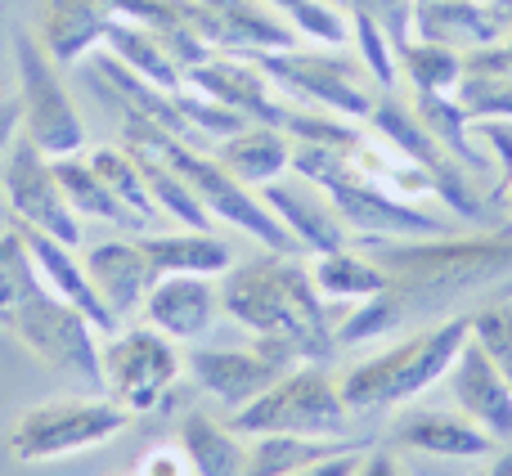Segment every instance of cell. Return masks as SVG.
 Instances as JSON below:
<instances>
[{
    "mask_svg": "<svg viewBox=\"0 0 512 476\" xmlns=\"http://www.w3.org/2000/svg\"><path fill=\"white\" fill-rule=\"evenodd\" d=\"M355 247L387 270V292L405 328L512 274V225L477 238H355Z\"/></svg>",
    "mask_w": 512,
    "mask_h": 476,
    "instance_id": "1",
    "label": "cell"
},
{
    "mask_svg": "<svg viewBox=\"0 0 512 476\" xmlns=\"http://www.w3.org/2000/svg\"><path fill=\"white\" fill-rule=\"evenodd\" d=\"M221 310L252 337L283 346L297 364H328L337 351L328 301L310 279V261L270 252L221 274Z\"/></svg>",
    "mask_w": 512,
    "mask_h": 476,
    "instance_id": "2",
    "label": "cell"
},
{
    "mask_svg": "<svg viewBox=\"0 0 512 476\" xmlns=\"http://www.w3.org/2000/svg\"><path fill=\"white\" fill-rule=\"evenodd\" d=\"M0 328L14 333V342H23L54 373L104 387L99 373L104 333L63 297H54L18 230H0Z\"/></svg>",
    "mask_w": 512,
    "mask_h": 476,
    "instance_id": "3",
    "label": "cell"
},
{
    "mask_svg": "<svg viewBox=\"0 0 512 476\" xmlns=\"http://www.w3.org/2000/svg\"><path fill=\"white\" fill-rule=\"evenodd\" d=\"M472 337L468 315H445L441 324L418 328L414 337L387 346V351L369 355L364 364H355L337 387L351 414H382L396 409L405 400H414L418 391L436 387L445 378V369L454 364V355L463 351V342Z\"/></svg>",
    "mask_w": 512,
    "mask_h": 476,
    "instance_id": "4",
    "label": "cell"
},
{
    "mask_svg": "<svg viewBox=\"0 0 512 476\" xmlns=\"http://www.w3.org/2000/svg\"><path fill=\"white\" fill-rule=\"evenodd\" d=\"M292 171L324 189L351 238H441V234H450L441 216L423 212V207L405 203V198L387 194L382 185L364 180L346 162V149L292 140Z\"/></svg>",
    "mask_w": 512,
    "mask_h": 476,
    "instance_id": "5",
    "label": "cell"
},
{
    "mask_svg": "<svg viewBox=\"0 0 512 476\" xmlns=\"http://www.w3.org/2000/svg\"><path fill=\"white\" fill-rule=\"evenodd\" d=\"M346 423L351 409L328 364H297L230 418L239 436H346Z\"/></svg>",
    "mask_w": 512,
    "mask_h": 476,
    "instance_id": "6",
    "label": "cell"
},
{
    "mask_svg": "<svg viewBox=\"0 0 512 476\" xmlns=\"http://www.w3.org/2000/svg\"><path fill=\"white\" fill-rule=\"evenodd\" d=\"M342 45H324V50H270L252 54L256 68L270 77L279 95L297 99V104L324 108V113L342 117V122H369L373 113V77L364 72L360 59L337 54Z\"/></svg>",
    "mask_w": 512,
    "mask_h": 476,
    "instance_id": "7",
    "label": "cell"
},
{
    "mask_svg": "<svg viewBox=\"0 0 512 476\" xmlns=\"http://www.w3.org/2000/svg\"><path fill=\"white\" fill-rule=\"evenodd\" d=\"M131 427V409L117 400H45L32 405L9 432V459L14 463H50L81 450H99Z\"/></svg>",
    "mask_w": 512,
    "mask_h": 476,
    "instance_id": "8",
    "label": "cell"
},
{
    "mask_svg": "<svg viewBox=\"0 0 512 476\" xmlns=\"http://www.w3.org/2000/svg\"><path fill=\"white\" fill-rule=\"evenodd\" d=\"M14 59H18V113H23V135L45 153V158H68L86 149V122L72 104L68 86L59 77V63L45 54V45L32 32H14Z\"/></svg>",
    "mask_w": 512,
    "mask_h": 476,
    "instance_id": "9",
    "label": "cell"
},
{
    "mask_svg": "<svg viewBox=\"0 0 512 476\" xmlns=\"http://www.w3.org/2000/svg\"><path fill=\"white\" fill-rule=\"evenodd\" d=\"M369 126L391 144V149H400L418 171H423L427 185H432V194L441 198L450 212H459V221L495 225V207H490V198L468 185V171L459 167V158H450V153L436 144V135L418 122L414 108H405L400 99L382 95V99H373Z\"/></svg>",
    "mask_w": 512,
    "mask_h": 476,
    "instance_id": "10",
    "label": "cell"
},
{
    "mask_svg": "<svg viewBox=\"0 0 512 476\" xmlns=\"http://www.w3.org/2000/svg\"><path fill=\"white\" fill-rule=\"evenodd\" d=\"M180 369H185V360H180L176 342L153 324L117 328L99 346V373H104L108 400H117L131 414L158 409L180 382Z\"/></svg>",
    "mask_w": 512,
    "mask_h": 476,
    "instance_id": "11",
    "label": "cell"
},
{
    "mask_svg": "<svg viewBox=\"0 0 512 476\" xmlns=\"http://www.w3.org/2000/svg\"><path fill=\"white\" fill-rule=\"evenodd\" d=\"M0 189H5V203L23 230H41L68 247L81 243V216L63 198L50 158L27 135H14L5 158H0Z\"/></svg>",
    "mask_w": 512,
    "mask_h": 476,
    "instance_id": "12",
    "label": "cell"
},
{
    "mask_svg": "<svg viewBox=\"0 0 512 476\" xmlns=\"http://www.w3.org/2000/svg\"><path fill=\"white\" fill-rule=\"evenodd\" d=\"M288 369H297V360H292L283 346L265 342V337H252V346H230V351L216 346V351L189 355L194 382L207 391V396L221 400L225 409L252 405V400L261 396L265 387H274Z\"/></svg>",
    "mask_w": 512,
    "mask_h": 476,
    "instance_id": "13",
    "label": "cell"
},
{
    "mask_svg": "<svg viewBox=\"0 0 512 476\" xmlns=\"http://www.w3.org/2000/svg\"><path fill=\"white\" fill-rule=\"evenodd\" d=\"M185 86L203 90L207 99L243 113L248 122L279 126V131L292 117V104H283V95L270 86V77L256 68V59H243V54H212V59L194 63V68L185 72Z\"/></svg>",
    "mask_w": 512,
    "mask_h": 476,
    "instance_id": "14",
    "label": "cell"
},
{
    "mask_svg": "<svg viewBox=\"0 0 512 476\" xmlns=\"http://www.w3.org/2000/svg\"><path fill=\"white\" fill-rule=\"evenodd\" d=\"M256 194H261V203L279 216V225L292 234V243H297L301 252L319 256V252H337V247L351 243V234H346L337 207L328 203V194L315 185V180L288 171V176L261 185Z\"/></svg>",
    "mask_w": 512,
    "mask_h": 476,
    "instance_id": "15",
    "label": "cell"
},
{
    "mask_svg": "<svg viewBox=\"0 0 512 476\" xmlns=\"http://www.w3.org/2000/svg\"><path fill=\"white\" fill-rule=\"evenodd\" d=\"M441 382L450 387V400L459 405V414H468L477 427H486L499 445H512V382L495 369V360L472 337L454 355V364L445 369Z\"/></svg>",
    "mask_w": 512,
    "mask_h": 476,
    "instance_id": "16",
    "label": "cell"
},
{
    "mask_svg": "<svg viewBox=\"0 0 512 476\" xmlns=\"http://www.w3.org/2000/svg\"><path fill=\"white\" fill-rule=\"evenodd\" d=\"M221 288L207 274H158L144 297V324L167 333L171 342H194L216 324Z\"/></svg>",
    "mask_w": 512,
    "mask_h": 476,
    "instance_id": "17",
    "label": "cell"
},
{
    "mask_svg": "<svg viewBox=\"0 0 512 476\" xmlns=\"http://www.w3.org/2000/svg\"><path fill=\"white\" fill-rule=\"evenodd\" d=\"M391 441L432 459H495L504 445L459 409H409L396 418Z\"/></svg>",
    "mask_w": 512,
    "mask_h": 476,
    "instance_id": "18",
    "label": "cell"
},
{
    "mask_svg": "<svg viewBox=\"0 0 512 476\" xmlns=\"http://www.w3.org/2000/svg\"><path fill=\"white\" fill-rule=\"evenodd\" d=\"M81 265H86V274H90V288L99 292V301L108 306V315H113L117 324H126L135 310H144V297H149L153 279H158L140 247V238H135V243L131 238L95 243Z\"/></svg>",
    "mask_w": 512,
    "mask_h": 476,
    "instance_id": "19",
    "label": "cell"
},
{
    "mask_svg": "<svg viewBox=\"0 0 512 476\" xmlns=\"http://www.w3.org/2000/svg\"><path fill=\"white\" fill-rule=\"evenodd\" d=\"M18 230H23V225H18ZM23 238H27V252H32L36 270H41V279L50 283L54 297H63L72 310H81V315H86L104 337L122 328L113 315H108L104 301H99V292L90 288L86 265L72 256L68 243H59V238H50V234H41V230H23Z\"/></svg>",
    "mask_w": 512,
    "mask_h": 476,
    "instance_id": "20",
    "label": "cell"
},
{
    "mask_svg": "<svg viewBox=\"0 0 512 476\" xmlns=\"http://www.w3.org/2000/svg\"><path fill=\"white\" fill-rule=\"evenodd\" d=\"M117 18V0H45L41 45L59 68L81 63L95 45H104L108 23Z\"/></svg>",
    "mask_w": 512,
    "mask_h": 476,
    "instance_id": "21",
    "label": "cell"
},
{
    "mask_svg": "<svg viewBox=\"0 0 512 476\" xmlns=\"http://www.w3.org/2000/svg\"><path fill=\"white\" fill-rule=\"evenodd\" d=\"M212 158L221 162L239 185L261 189V185H270V180H279L292 171V140L279 131V126L252 122V126H243L239 135L216 144Z\"/></svg>",
    "mask_w": 512,
    "mask_h": 476,
    "instance_id": "22",
    "label": "cell"
},
{
    "mask_svg": "<svg viewBox=\"0 0 512 476\" xmlns=\"http://www.w3.org/2000/svg\"><path fill=\"white\" fill-rule=\"evenodd\" d=\"M104 45L113 59H122L126 68L140 72L144 81H153V86L167 90V95H176V90L185 86V68L171 59L162 36L153 32L149 23H140V18H113L104 32Z\"/></svg>",
    "mask_w": 512,
    "mask_h": 476,
    "instance_id": "23",
    "label": "cell"
},
{
    "mask_svg": "<svg viewBox=\"0 0 512 476\" xmlns=\"http://www.w3.org/2000/svg\"><path fill=\"white\" fill-rule=\"evenodd\" d=\"M140 247H144V256H149L153 274H207V279H221L234 265L230 243L207 230L140 234Z\"/></svg>",
    "mask_w": 512,
    "mask_h": 476,
    "instance_id": "24",
    "label": "cell"
},
{
    "mask_svg": "<svg viewBox=\"0 0 512 476\" xmlns=\"http://www.w3.org/2000/svg\"><path fill=\"white\" fill-rule=\"evenodd\" d=\"M176 445H180V454L189 459V472L194 476H243L248 441H243L234 427L207 418L203 409H189V414L180 418Z\"/></svg>",
    "mask_w": 512,
    "mask_h": 476,
    "instance_id": "25",
    "label": "cell"
},
{
    "mask_svg": "<svg viewBox=\"0 0 512 476\" xmlns=\"http://www.w3.org/2000/svg\"><path fill=\"white\" fill-rule=\"evenodd\" d=\"M54 180H59L68 207L81 216V221H104V225H126V230H144V221L131 212L126 203H117L108 194V185L95 176L86 153H68V158H50Z\"/></svg>",
    "mask_w": 512,
    "mask_h": 476,
    "instance_id": "26",
    "label": "cell"
},
{
    "mask_svg": "<svg viewBox=\"0 0 512 476\" xmlns=\"http://www.w3.org/2000/svg\"><path fill=\"white\" fill-rule=\"evenodd\" d=\"M310 279H315L324 301H369L387 288V270L373 261L364 247H337V252H319L310 261Z\"/></svg>",
    "mask_w": 512,
    "mask_h": 476,
    "instance_id": "27",
    "label": "cell"
},
{
    "mask_svg": "<svg viewBox=\"0 0 512 476\" xmlns=\"http://www.w3.org/2000/svg\"><path fill=\"white\" fill-rule=\"evenodd\" d=\"M414 113H418V122L436 135V144H441L450 158H459V167L468 171V176H486V171H490V153H481V144L472 140V117L463 113L459 99L418 90Z\"/></svg>",
    "mask_w": 512,
    "mask_h": 476,
    "instance_id": "28",
    "label": "cell"
},
{
    "mask_svg": "<svg viewBox=\"0 0 512 476\" xmlns=\"http://www.w3.org/2000/svg\"><path fill=\"white\" fill-rule=\"evenodd\" d=\"M337 450H351V445L342 436H248L243 476H292Z\"/></svg>",
    "mask_w": 512,
    "mask_h": 476,
    "instance_id": "29",
    "label": "cell"
},
{
    "mask_svg": "<svg viewBox=\"0 0 512 476\" xmlns=\"http://www.w3.org/2000/svg\"><path fill=\"white\" fill-rule=\"evenodd\" d=\"M396 68L414 86V95L418 90H427V95H454V86L463 81V50L414 36V41H405L396 50Z\"/></svg>",
    "mask_w": 512,
    "mask_h": 476,
    "instance_id": "30",
    "label": "cell"
},
{
    "mask_svg": "<svg viewBox=\"0 0 512 476\" xmlns=\"http://www.w3.org/2000/svg\"><path fill=\"white\" fill-rule=\"evenodd\" d=\"M90 167H95V176L108 185V194L117 198V203H126L135 216H140L144 225L158 221V203H153L149 185H144V171L140 162H135V153L126 149V144H104V149H90L86 153Z\"/></svg>",
    "mask_w": 512,
    "mask_h": 476,
    "instance_id": "31",
    "label": "cell"
},
{
    "mask_svg": "<svg viewBox=\"0 0 512 476\" xmlns=\"http://www.w3.org/2000/svg\"><path fill=\"white\" fill-rule=\"evenodd\" d=\"M131 153H135V162H140L144 185H149L158 212H167L171 221H180L185 230H207V225H212V212L198 203V194L189 189V180L180 176L176 167H167V162L153 158V153H140V149H131Z\"/></svg>",
    "mask_w": 512,
    "mask_h": 476,
    "instance_id": "32",
    "label": "cell"
},
{
    "mask_svg": "<svg viewBox=\"0 0 512 476\" xmlns=\"http://www.w3.org/2000/svg\"><path fill=\"white\" fill-rule=\"evenodd\" d=\"M270 9H279L292 23L297 36H310L315 45H346L351 41V27H346V14L328 0H265Z\"/></svg>",
    "mask_w": 512,
    "mask_h": 476,
    "instance_id": "33",
    "label": "cell"
},
{
    "mask_svg": "<svg viewBox=\"0 0 512 476\" xmlns=\"http://www.w3.org/2000/svg\"><path fill=\"white\" fill-rule=\"evenodd\" d=\"M472 342L495 360V369L512 382V297L504 301H486L472 310Z\"/></svg>",
    "mask_w": 512,
    "mask_h": 476,
    "instance_id": "34",
    "label": "cell"
},
{
    "mask_svg": "<svg viewBox=\"0 0 512 476\" xmlns=\"http://www.w3.org/2000/svg\"><path fill=\"white\" fill-rule=\"evenodd\" d=\"M351 41H355V50H360V63H364V72L373 77V86H396V77H400L396 45H391V36L382 32L378 18L351 14Z\"/></svg>",
    "mask_w": 512,
    "mask_h": 476,
    "instance_id": "35",
    "label": "cell"
},
{
    "mask_svg": "<svg viewBox=\"0 0 512 476\" xmlns=\"http://www.w3.org/2000/svg\"><path fill=\"white\" fill-rule=\"evenodd\" d=\"M454 99L463 104L468 117H508L512 122V72L495 77H463L454 86Z\"/></svg>",
    "mask_w": 512,
    "mask_h": 476,
    "instance_id": "36",
    "label": "cell"
},
{
    "mask_svg": "<svg viewBox=\"0 0 512 476\" xmlns=\"http://www.w3.org/2000/svg\"><path fill=\"white\" fill-rule=\"evenodd\" d=\"M495 72H512V32L504 41L463 54V77H495Z\"/></svg>",
    "mask_w": 512,
    "mask_h": 476,
    "instance_id": "37",
    "label": "cell"
},
{
    "mask_svg": "<svg viewBox=\"0 0 512 476\" xmlns=\"http://www.w3.org/2000/svg\"><path fill=\"white\" fill-rule=\"evenodd\" d=\"M360 459H364V450L360 445H351V450H337V454H328V459L310 463V468H297L292 476H355Z\"/></svg>",
    "mask_w": 512,
    "mask_h": 476,
    "instance_id": "38",
    "label": "cell"
},
{
    "mask_svg": "<svg viewBox=\"0 0 512 476\" xmlns=\"http://www.w3.org/2000/svg\"><path fill=\"white\" fill-rule=\"evenodd\" d=\"M140 476H189V459L180 454V445L176 450H153V454H144Z\"/></svg>",
    "mask_w": 512,
    "mask_h": 476,
    "instance_id": "39",
    "label": "cell"
},
{
    "mask_svg": "<svg viewBox=\"0 0 512 476\" xmlns=\"http://www.w3.org/2000/svg\"><path fill=\"white\" fill-rule=\"evenodd\" d=\"M355 476H400V463L391 459L387 450H364L360 468H355Z\"/></svg>",
    "mask_w": 512,
    "mask_h": 476,
    "instance_id": "40",
    "label": "cell"
},
{
    "mask_svg": "<svg viewBox=\"0 0 512 476\" xmlns=\"http://www.w3.org/2000/svg\"><path fill=\"white\" fill-rule=\"evenodd\" d=\"M486 476H512V445H504V450L495 454V468H490Z\"/></svg>",
    "mask_w": 512,
    "mask_h": 476,
    "instance_id": "41",
    "label": "cell"
}]
</instances>
